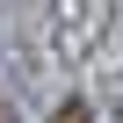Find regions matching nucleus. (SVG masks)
Wrapping results in <instances>:
<instances>
[{
    "label": "nucleus",
    "mask_w": 123,
    "mask_h": 123,
    "mask_svg": "<svg viewBox=\"0 0 123 123\" xmlns=\"http://www.w3.org/2000/svg\"><path fill=\"white\" fill-rule=\"evenodd\" d=\"M51 123H87V101H65V109H58Z\"/></svg>",
    "instance_id": "f257e3e1"
}]
</instances>
